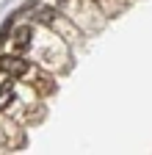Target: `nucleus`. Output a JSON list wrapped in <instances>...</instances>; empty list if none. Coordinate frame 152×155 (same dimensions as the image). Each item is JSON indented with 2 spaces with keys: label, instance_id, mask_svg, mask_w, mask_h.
Instances as JSON below:
<instances>
[{
  "label": "nucleus",
  "instance_id": "1",
  "mask_svg": "<svg viewBox=\"0 0 152 155\" xmlns=\"http://www.w3.org/2000/svg\"><path fill=\"white\" fill-rule=\"evenodd\" d=\"M39 22L47 25L55 36L61 39V42H80V31H78V25H75L69 17H64V14H58V11H53V8H42V11H39Z\"/></svg>",
  "mask_w": 152,
  "mask_h": 155
},
{
  "label": "nucleus",
  "instance_id": "2",
  "mask_svg": "<svg viewBox=\"0 0 152 155\" xmlns=\"http://www.w3.org/2000/svg\"><path fill=\"white\" fill-rule=\"evenodd\" d=\"M22 144H25V136H22L20 125H17L14 119H8V116H0V147L20 150Z\"/></svg>",
  "mask_w": 152,
  "mask_h": 155
},
{
  "label": "nucleus",
  "instance_id": "3",
  "mask_svg": "<svg viewBox=\"0 0 152 155\" xmlns=\"http://www.w3.org/2000/svg\"><path fill=\"white\" fill-rule=\"evenodd\" d=\"M28 69H31V64L25 58H20V55H0V72H6L11 78H22V75H28Z\"/></svg>",
  "mask_w": 152,
  "mask_h": 155
},
{
  "label": "nucleus",
  "instance_id": "4",
  "mask_svg": "<svg viewBox=\"0 0 152 155\" xmlns=\"http://www.w3.org/2000/svg\"><path fill=\"white\" fill-rule=\"evenodd\" d=\"M28 75H31V69H28ZM31 89H33L36 94L47 97V94H53V91H55V83H53V78H50V75L33 72V75H31Z\"/></svg>",
  "mask_w": 152,
  "mask_h": 155
},
{
  "label": "nucleus",
  "instance_id": "5",
  "mask_svg": "<svg viewBox=\"0 0 152 155\" xmlns=\"http://www.w3.org/2000/svg\"><path fill=\"white\" fill-rule=\"evenodd\" d=\"M11 45H14L17 53H25L28 47H33V28L31 25H20L14 31V42Z\"/></svg>",
  "mask_w": 152,
  "mask_h": 155
},
{
  "label": "nucleus",
  "instance_id": "6",
  "mask_svg": "<svg viewBox=\"0 0 152 155\" xmlns=\"http://www.w3.org/2000/svg\"><path fill=\"white\" fill-rule=\"evenodd\" d=\"M11 100H14V86L6 83L3 89H0V111H6V108L11 105Z\"/></svg>",
  "mask_w": 152,
  "mask_h": 155
},
{
  "label": "nucleus",
  "instance_id": "7",
  "mask_svg": "<svg viewBox=\"0 0 152 155\" xmlns=\"http://www.w3.org/2000/svg\"><path fill=\"white\" fill-rule=\"evenodd\" d=\"M55 3H69V0H55Z\"/></svg>",
  "mask_w": 152,
  "mask_h": 155
}]
</instances>
